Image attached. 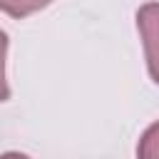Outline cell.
I'll use <instances>...</instances> for the list:
<instances>
[{"instance_id":"1","label":"cell","mask_w":159,"mask_h":159,"mask_svg":"<svg viewBox=\"0 0 159 159\" xmlns=\"http://www.w3.org/2000/svg\"><path fill=\"white\" fill-rule=\"evenodd\" d=\"M137 30L142 37L149 77L154 84H159V2H144L137 10Z\"/></svg>"},{"instance_id":"2","label":"cell","mask_w":159,"mask_h":159,"mask_svg":"<svg viewBox=\"0 0 159 159\" xmlns=\"http://www.w3.org/2000/svg\"><path fill=\"white\" fill-rule=\"evenodd\" d=\"M50 2H55V0H0V12L22 20V17H27V15L47 7Z\"/></svg>"},{"instance_id":"3","label":"cell","mask_w":159,"mask_h":159,"mask_svg":"<svg viewBox=\"0 0 159 159\" xmlns=\"http://www.w3.org/2000/svg\"><path fill=\"white\" fill-rule=\"evenodd\" d=\"M137 154L142 159H159V122H154L144 129V134L139 137V144H137Z\"/></svg>"},{"instance_id":"4","label":"cell","mask_w":159,"mask_h":159,"mask_svg":"<svg viewBox=\"0 0 159 159\" xmlns=\"http://www.w3.org/2000/svg\"><path fill=\"white\" fill-rule=\"evenodd\" d=\"M5 60H7V35L0 30V102L10 99V84L5 77Z\"/></svg>"}]
</instances>
